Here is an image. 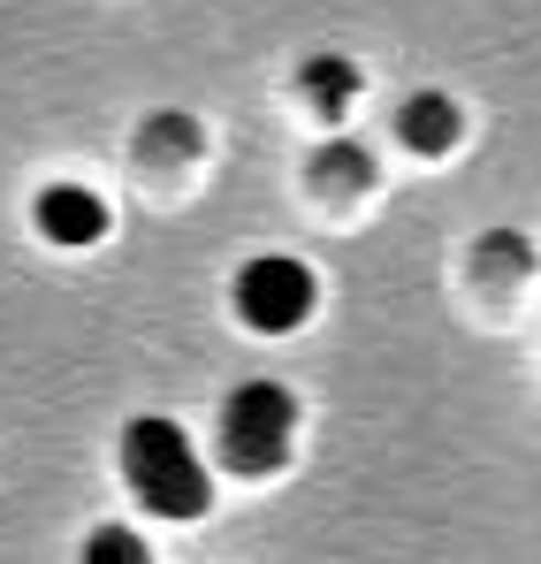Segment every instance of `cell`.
I'll list each match as a JSON object with an SVG mask.
<instances>
[{
  "mask_svg": "<svg viewBox=\"0 0 541 564\" xmlns=\"http://www.w3.org/2000/svg\"><path fill=\"white\" fill-rule=\"evenodd\" d=\"M297 93H305V107H321V115H344V107L359 99V62H344V54H313V62L297 69Z\"/></svg>",
  "mask_w": 541,
  "mask_h": 564,
  "instance_id": "cell-6",
  "label": "cell"
},
{
  "mask_svg": "<svg viewBox=\"0 0 541 564\" xmlns=\"http://www.w3.org/2000/svg\"><path fill=\"white\" fill-rule=\"evenodd\" d=\"M122 480H130V496L153 519H198L206 496H214L191 435H183V420H169V412H145V420L122 427Z\"/></svg>",
  "mask_w": 541,
  "mask_h": 564,
  "instance_id": "cell-1",
  "label": "cell"
},
{
  "mask_svg": "<svg viewBox=\"0 0 541 564\" xmlns=\"http://www.w3.org/2000/svg\"><path fill=\"white\" fill-rule=\"evenodd\" d=\"M31 221H39L46 245L77 252V245H99V237H107V198L85 191V184H46V191H39V206H31Z\"/></svg>",
  "mask_w": 541,
  "mask_h": 564,
  "instance_id": "cell-4",
  "label": "cell"
},
{
  "mask_svg": "<svg viewBox=\"0 0 541 564\" xmlns=\"http://www.w3.org/2000/svg\"><path fill=\"white\" fill-rule=\"evenodd\" d=\"M374 169H366V145H328L321 153V184H366Z\"/></svg>",
  "mask_w": 541,
  "mask_h": 564,
  "instance_id": "cell-9",
  "label": "cell"
},
{
  "mask_svg": "<svg viewBox=\"0 0 541 564\" xmlns=\"http://www.w3.org/2000/svg\"><path fill=\"white\" fill-rule=\"evenodd\" d=\"M457 130H465V115H457L451 93H412L404 115H397V138H404L412 153H451Z\"/></svg>",
  "mask_w": 541,
  "mask_h": 564,
  "instance_id": "cell-5",
  "label": "cell"
},
{
  "mask_svg": "<svg viewBox=\"0 0 541 564\" xmlns=\"http://www.w3.org/2000/svg\"><path fill=\"white\" fill-rule=\"evenodd\" d=\"M198 145V130L183 122V115H161V122H145V153H191Z\"/></svg>",
  "mask_w": 541,
  "mask_h": 564,
  "instance_id": "cell-10",
  "label": "cell"
},
{
  "mask_svg": "<svg viewBox=\"0 0 541 564\" xmlns=\"http://www.w3.org/2000/svg\"><path fill=\"white\" fill-rule=\"evenodd\" d=\"M313 297H321V282H313L305 260H290V252H260V260L237 268V321L260 328V336L305 328L313 321Z\"/></svg>",
  "mask_w": 541,
  "mask_h": 564,
  "instance_id": "cell-3",
  "label": "cell"
},
{
  "mask_svg": "<svg viewBox=\"0 0 541 564\" xmlns=\"http://www.w3.org/2000/svg\"><path fill=\"white\" fill-rule=\"evenodd\" d=\"M480 275L527 282V275H534V245H527L519 229H488V237H480Z\"/></svg>",
  "mask_w": 541,
  "mask_h": 564,
  "instance_id": "cell-7",
  "label": "cell"
},
{
  "mask_svg": "<svg viewBox=\"0 0 541 564\" xmlns=\"http://www.w3.org/2000/svg\"><path fill=\"white\" fill-rule=\"evenodd\" d=\"M85 564H153V557H145V542H138L130 527H91Z\"/></svg>",
  "mask_w": 541,
  "mask_h": 564,
  "instance_id": "cell-8",
  "label": "cell"
},
{
  "mask_svg": "<svg viewBox=\"0 0 541 564\" xmlns=\"http://www.w3.org/2000/svg\"><path fill=\"white\" fill-rule=\"evenodd\" d=\"M290 427H297V397L282 381H245L229 404H221V466L260 480L290 458Z\"/></svg>",
  "mask_w": 541,
  "mask_h": 564,
  "instance_id": "cell-2",
  "label": "cell"
}]
</instances>
